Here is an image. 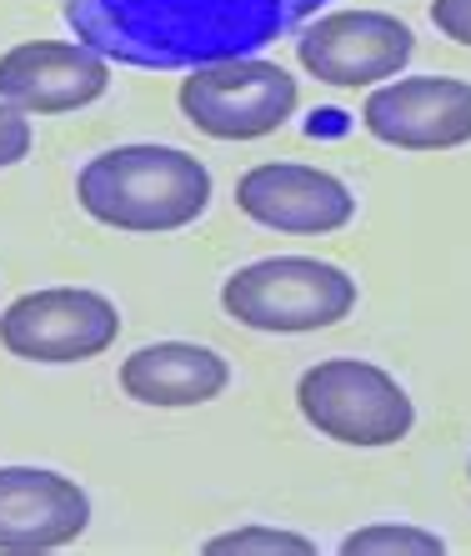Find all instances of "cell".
<instances>
[{"label": "cell", "instance_id": "obj_15", "mask_svg": "<svg viewBox=\"0 0 471 556\" xmlns=\"http://www.w3.org/2000/svg\"><path fill=\"white\" fill-rule=\"evenodd\" d=\"M36 146V130H30L26 111H15V105L0 101V170L5 166H21Z\"/></svg>", "mask_w": 471, "mask_h": 556}, {"label": "cell", "instance_id": "obj_8", "mask_svg": "<svg viewBox=\"0 0 471 556\" xmlns=\"http://www.w3.org/2000/svg\"><path fill=\"white\" fill-rule=\"evenodd\" d=\"M236 211L266 231L287 236H331L356 220L352 186L296 161H262L236 181Z\"/></svg>", "mask_w": 471, "mask_h": 556}, {"label": "cell", "instance_id": "obj_9", "mask_svg": "<svg viewBox=\"0 0 471 556\" xmlns=\"http://www.w3.org/2000/svg\"><path fill=\"white\" fill-rule=\"evenodd\" d=\"M361 126L381 146H396V151H457V146L471 141V80H386L361 105Z\"/></svg>", "mask_w": 471, "mask_h": 556}, {"label": "cell", "instance_id": "obj_13", "mask_svg": "<svg viewBox=\"0 0 471 556\" xmlns=\"http://www.w3.org/2000/svg\"><path fill=\"white\" fill-rule=\"evenodd\" d=\"M446 536L417 527V521H371L341 542V556H442Z\"/></svg>", "mask_w": 471, "mask_h": 556}, {"label": "cell", "instance_id": "obj_4", "mask_svg": "<svg viewBox=\"0 0 471 556\" xmlns=\"http://www.w3.org/2000/svg\"><path fill=\"white\" fill-rule=\"evenodd\" d=\"M296 412L311 421L321 437L341 446H396L417 427V406L406 387L377 362H356V356H331L302 371L296 381Z\"/></svg>", "mask_w": 471, "mask_h": 556}, {"label": "cell", "instance_id": "obj_1", "mask_svg": "<svg viewBox=\"0 0 471 556\" xmlns=\"http://www.w3.org/2000/svg\"><path fill=\"white\" fill-rule=\"evenodd\" d=\"M327 5L331 0H66V26L116 65L201 71L266 51Z\"/></svg>", "mask_w": 471, "mask_h": 556}, {"label": "cell", "instance_id": "obj_5", "mask_svg": "<svg viewBox=\"0 0 471 556\" xmlns=\"http://www.w3.org/2000/svg\"><path fill=\"white\" fill-rule=\"evenodd\" d=\"M176 105L211 141H262L296 116L302 86L291 80L287 65L246 55L191 71V80H181L176 91Z\"/></svg>", "mask_w": 471, "mask_h": 556}, {"label": "cell", "instance_id": "obj_16", "mask_svg": "<svg viewBox=\"0 0 471 556\" xmlns=\"http://www.w3.org/2000/svg\"><path fill=\"white\" fill-rule=\"evenodd\" d=\"M432 26L457 46H471V0H432Z\"/></svg>", "mask_w": 471, "mask_h": 556}, {"label": "cell", "instance_id": "obj_7", "mask_svg": "<svg viewBox=\"0 0 471 556\" xmlns=\"http://www.w3.org/2000/svg\"><path fill=\"white\" fill-rule=\"evenodd\" d=\"M411 55H417V36L392 11H327L296 36L302 71L336 91L392 80Z\"/></svg>", "mask_w": 471, "mask_h": 556}, {"label": "cell", "instance_id": "obj_11", "mask_svg": "<svg viewBox=\"0 0 471 556\" xmlns=\"http://www.w3.org/2000/svg\"><path fill=\"white\" fill-rule=\"evenodd\" d=\"M91 527V496L46 466H0V552H61Z\"/></svg>", "mask_w": 471, "mask_h": 556}, {"label": "cell", "instance_id": "obj_6", "mask_svg": "<svg viewBox=\"0 0 471 556\" xmlns=\"http://www.w3.org/2000/svg\"><path fill=\"white\" fill-rule=\"evenodd\" d=\"M120 337V311L91 286H46L0 311V346L40 366L96 362Z\"/></svg>", "mask_w": 471, "mask_h": 556}, {"label": "cell", "instance_id": "obj_3", "mask_svg": "<svg viewBox=\"0 0 471 556\" xmlns=\"http://www.w3.org/2000/svg\"><path fill=\"white\" fill-rule=\"evenodd\" d=\"M221 306L231 321L266 337L327 331L356 311V281L316 256H266L226 276Z\"/></svg>", "mask_w": 471, "mask_h": 556}, {"label": "cell", "instance_id": "obj_2", "mask_svg": "<svg viewBox=\"0 0 471 556\" xmlns=\"http://www.w3.org/2000/svg\"><path fill=\"white\" fill-rule=\"evenodd\" d=\"M216 181L206 161H196L181 146H116V151L91 155L76 176L80 211L111 231H181L206 216Z\"/></svg>", "mask_w": 471, "mask_h": 556}, {"label": "cell", "instance_id": "obj_12", "mask_svg": "<svg viewBox=\"0 0 471 556\" xmlns=\"http://www.w3.org/2000/svg\"><path fill=\"white\" fill-rule=\"evenodd\" d=\"M226 387H231V362L201 341H156L120 362V391L141 406H161V412L206 406Z\"/></svg>", "mask_w": 471, "mask_h": 556}, {"label": "cell", "instance_id": "obj_10", "mask_svg": "<svg viewBox=\"0 0 471 556\" xmlns=\"http://www.w3.org/2000/svg\"><path fill=\"white\" fill-rule=\"evenodd\" d=\"M111 91V61L80 40H21L0 55V101L26 116L86 111Z\"/></svg>", "mask_w": 471, "mask_h": 556}, {"label": "cell", "instance_id": "obj_14", "mask_svg": "<svg viewBox=\"0 0 471 556\" xmlns=\"http://www.w3.org/2000/svg\"><path fill=\"white\" fill-rule=\"evenodd\" d=\"M211 556H266V552H287V556H311L316 542L302 536V531H281V527H262V521H251V527H236L226 536H211L206 542Z\"/></svg>", "mask_w": 471, "mask_h": 556}]
</instances>
